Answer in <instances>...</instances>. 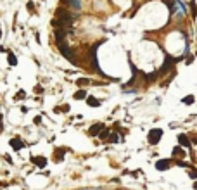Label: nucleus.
Here are the masks:
<instances>
[{"label":"nucleus","instance_id":"a211bd4d","mask_svg":"<svg viewBox=\"0 0 197 190\" xmlns=\"http://www.w3.org/2000/svg\"><path fill=\"white\" fill-rule=\"evenodd\" d=\"M99 137H100L102 140H107V137H109V130H107V128H104V130L99 133Z\"/></svg>","mask_w":197,"mask_h":190},{"label":"nucleus","instance_id":"f3484780","mask_svg":"<svg viewBox=\"0 0 197 190\" xmlns=\"http://www.w3.org/2000/svg\"><path fill=\"white\" fill-rule=\"evenodd\" d=\"M107 140H109V142L111 143H116V142H119V137H118V135H114V133H109V137H107Z\"/></svg>","mask_w":197,"mask_h":190},{"label":"nucleus","instance_id":"393cba45","mask_svg":"<svg viewBox=\"0 0 197 190\" xmlns=\"http://www.w3.org/2000/svg\"><path fill=\"white\" fill-rule=\"evenodd\" d=\"M0 38H2V31H0Z\"/></svg>","mask_w":197,"mask_h":190},{"label":"nucleus","instance_id":"7ed1b4c3","mask_svg":"<svg viewBox=\"0 0 197 190\" xmlns=\"http://www.w3.org/2000/svg\"><path fill=\"white\" fill-rule=\"evenodd\" d=\"M156 169L157 171H166V169H170V161L168 159H161L156 163Z\"/></svg>","mask_w":197,"mask_h":190},{"label":"nucleus","instance_id":"0eeeda50","mask_svg":"<svg viewBox=\"0 0 197 190\" xmlns=\"http://www.w3.org/2000/svg\"><path fill=\"white\" fill-rule=\"evenodd\" d=\"M102 130H104V125L97 123V125H93V126H92L90 130H88V133H90L92 137H97V135H99V133H100Z\"/></svg>","mask_w":197,"mask_h":190},{"label":"nucleus","instance_id":"f257e3e1","mask_svg":"<svg viewBox=\"0 0 197 190\" xmlns=\"http://www.w3.org/2000/svg\"><path fill=\"white\" fill-rule=\"evenodd\" d=\"M161 137H163V130H161V128H152L149 132V135H147V140H149L150 145H157Z\"/></svg>","mask_w":197,"mask_h":190},{"label":"nucleus","instance_id":"6ab92c4d","mask_svg":"<svg viewBox=\"0 0 197 190\" xmlns=\"http://www.w3.org/2000/svg\"><path fill=\"white\" fill-rule=\"evenodd\" d=\"M40 123H42V118L37 116V118H35V125H40Z\"/></svg>","mask_w":197,"mask_h":190},{"label":"nucleus","instance_id":"ddd939ff","mask_svg":"<svg viewBox=\"0 0 197 190\" xmlns=\"http://www.w3.org/2000/svg\"><path fill=\"white\" fill-rule=\"evenodd\" d=\"M173 156H175V157H183L185 154H183L181 147H175V149H173Z\"/></svg>","mask_w":197,"mask_h":190},{"label":"nucleus","instance_id":"aec40b11","mask_svg":"<svg viewBox=\"0 0 197 190\" xmlns=\"http://www.w3.org/2000/svg\"><path fill=\"white\" fill-rule=\"evenodd\" d=\"M187 57H188V59H187L185 62H187V64H192V61H194V57H192V55H187Z\"/></svg>","mask_w":197,"mask_h":190},{"label":"nucleus","instance_id":"a878e982","mask_svg":"<svg viewBox=\"0 0 197 190\" xmlns=\"http://www.w3.org/2000/svg\"><path fill=\"white\" fill-rule=\"evenodd\" d=\"M83 190H86V188H83Z\"/></svg>","mask_w":197,"mask_h":190},{"label":"nucleus","instance_id":"4be33fe9","mask_svg":"<svg viewBox=\"0 0 197 190\" xmlns=\"http://www.w3.org/2000/svg\"><path fill=\"white\" fill-rule=\"evenodd\" d=\"M62 111L68 112V111H69V106H68V104H66V106H62Z\"/></svg>","mask_w":197,"mask_h":190},{"label":"nucleus","instance_id":"9b49d317","mask_svg":"<svg viewBox=\"0 0 197 190\" xmlns=\"http://www.w3.org/2000/svg\"><path fill=\"white\" fill-rule=\"evenodd\" d=\"M7 61H9V64H11V66H16V64H17V57H16L12 52H9V55H7Z\"/></svg>","mask_w":197,"mask_h":190},{"label":"nucleus","instance_id":"2eb2a0df","mask_svg":"<svg viewBox=\"0 0 197 190\" xmlns=\"http://www.w3.org/2000/svg\"><path fill=\"white\" fill-rule=\"evenodd\" d=\"M90 83V79L88 78H80V79H76V85H80V86H85V85Z\"/></svg>","mask_w":197,"mask_h":190},{"label":"nucleus","instance_id":"1a4fd4ad","mask_svg":"<svg viewBox=\"0 0 197 190\" xmlns=\"http://www.w3.org/2000/svg\"><path fill=\"white\" fill-rule=\"evenodd\" d=\"M64 152H66L64 149H55V156H54V161H55V163H59L61 159H64Z\"/></svg>","mask_w":197,"mask_h":190},{"label":"nucleus","instance_id":"20e7f679","mask_svg":"<svg viewBox=\"0 0 197 190\" xmlns=\"http://www.w3.org/2000/svg\"><path fill=\"white\" fill-rule=\"evenodd\" d=\"M31 163L37 164L38 168H45V166H47V159L42 157V156H38V157H35V156H33V157H31Z\"/></svg>","mask_w":197,"mask_h":190},{"label":"nucleus","instance_id":"f03ea898","mask_svg":"<svg viewBox=\"0 0 197 190\" xmlns=\"http://www.w3.org/2000/svg\"><path fill=\"white\" fill-rule=\"evenodd\" d=\"M57 45H59V50L62 52L64 57L68 59V61H71V62H75V57H73V50L68 47V43L64 42V40H61V42H57Z\"/></svg>","mask_w":197,"mask_h":190},{"label":"nucleus","instance_id":"b1692460","mask_svg":"<svg viewBox=\"0 0 197 190\" xmlns=\"http://www.w3.org/2000/svg\"><path fill=\"white\" fill-rule=\"evenodd\" d=\"M194 188H195V190H197V181H195V183H194Z\"/></svg>","mask_w":197,"mask_h":190},{"label":"nucleus","instance_id":"39448f33","mask_svg":"<svg viewBox=\"0 0 197 190\" xmlns=\"http://www.w3.org/2000/svg\"><path fill=\"white\" fill-rule=\"evenodd\" d=\"M9 143H11V147L14 149V150H21V149L24 147V142H23L21 138H12Z\"/></svg>","mask_w":197,"mask_h":190},{"label":"nucleus","instance_id":"dca6fc26","mask_svg":"<svg viewBox=\"0 0 197 190\" xmlns=\"http://www.w3.org/2000/svg\"><path fill=\"white\" fill-rule=\"evenodd\" d=\"M24 97H26V93H24V90H19V92L16 93V97H14V100H23Z\"/></svg>","mask_w":197,"mask_h":190},{"label":"nucleus","instance_id":"9d476101","mask_svg":"<svg viewBox=\"0 0 197 190\" xmlns=\"http://www.w3.org/2000/svg\"><path fill=\"white\" fill-rule=\"evenodd\" d=\"M86 104H88L90 107H99L100 106V102L97 100L95 97H86Z\"/></svg>","mask_w":197,"mask_h":190},{"label":"nucleus","instance_id":"6e6552de","mask_svg":"<svg viewBox=\"0 0 197 190\" xmlns=\"http://www.w3.org/2000/svg\"><path fill=\"white\" fill-rule=\"evenodd\" d=\"M178 143H180V147H190V140H188V137L187 135H178Z\"/></svg>","mask_w":197,"mask_h":190},{"label":"nucleus","instance_id":"f8f14e48","mask_svg":"<svg viewBox=\"0 0 197 190\" xmlns=\"http://www.w3.org/2000/svg\"><path fill=\"white\" fill-rule=\"evenodd\" d=\"M75 99H76V100H81V99H86V92H85V90H78V92H76V93H75Z\"/></svg>","mask_w":197,"mask_h":190},{"label":"nucleus","instance_id":"4468645a","mask_svg":"<svg viewBox=\"0 0 197 190\" xmlns=\"http://www.w3.org/2000/svg\"><path fill=\"white\" fill-rule=\"evenodd\" d=\"M181 102H183V104H187V106L194 104V95H187V97H183V99H181Z\"/></svg>","mask_w":197,"mask_h":190},{"label":"nucleus","instance_id":"bb28decb","mask_svg":"<svg viewBox=\"0 0 197 190\" xmlns=\"http://www.w3.org/2000/svg\"><path fill=\"white\" fill-rule=\"evenodd\" d=\"M192 2H194V0H192Z\"/></svg>","mask_w":197,"mask_h":190},{"label":"nucleus","instance_id":"412c9836","mask_svg":"<svg viewBox=\"0 0 197 190\" xmlns=\"http://www.w3.org/2000/svg\"><path fill=\"white\" fill-rule=\"evenodd\" d=\"M35 92H37V93H42L43 88H42V86H37V88H35Z\"/></svg>","mask_w":197,"mask_h":190},{"label":"nucleus","instance_id":"423d86ee","mask_svg":"<svg viewBox=\"0 0 197 190\" xmlns=\"http://www.w3.org/2000/svg\"><path fill=\"white\" fill-rule=\"evenodd\" d=\"M62 4H64V5H69L71 9H76V11H80V9H81L80 0H62Z\"/></svg>","mask_w":197,"mask_h":190},{"label":"nucleus","instance_id":"5701e85b","mask_svg":"<svg viewBox=\"0 0 197 190\" xmlns=\"http://www.w3.org/2000/svg\"><path fill=\"white\" fill-rule=\"evenodd\" d=\"M190 176H192V178H197V171H192Z\"/></svg>","mask_w":197,"mask_h":190}]
</instances>
